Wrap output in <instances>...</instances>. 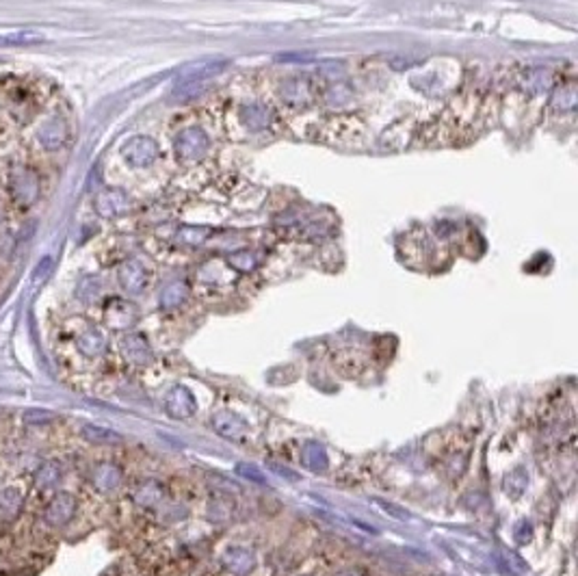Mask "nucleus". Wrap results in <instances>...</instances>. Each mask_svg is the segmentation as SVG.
Returning <instances> with one entry per match:
<instances>
[{
    "label": "nucleus",
    "mask_w": 578,
    "mask_h": 576,
    "mask_svg": "<svg viewBox=\"0 0 578 576\" xmlns=\"http://www.w3.org/2000/svg\"><path fill=\"white\" fill-rule=\"evenodd\" d=\"M55 418V414H50L46 410H29L27 414H24V420L31 422V424H41V422H50Z\"/></svg>",
    "instance_id": "obj_31"
},
{
    "label": "nucleus",
    "mask_w": 578,
    "mask_h": 576,
    "mask_svg": "<svg viewBox=\"0 0 578 576\" xmlns=\"http://www.w3.org/2000/svg\"><path fill=\"white\" fill-rule=\"evenodd\" d=\"M301 460H304V464L310 470H316V472L328 470V466H330L328 453H325V448L318 442H306L304 453H301Z\"/></svg>",
    "instance_id": "obj_22"
},
{
    "label": "nucleus",
    "mask_w": 578,
    "mask_h": 576,
    "mask_svg": "<svg viewBox=\"0 0 578 576\" xmlns=\"http://www.w3.org/2000/svg\"><path fill=\"white\" fill-rule=\"evenodd\" d=\"M221 565L223 570L232 576H247L251 570L256 568V555L251 553L249 548L243 546H232L221 555Z\"/></svg>",
    "instance_id": "obj_12"
},
{
    "label": "nucleus",
    "mask_w": 578,
    "mask_h": 576,
    "mask_svg": "<svg viewBox=\"0 0 578 576\" xmlns=\"http://www.w3.org/2000/svg\"><path fill=\"white\" fill-rule=\"evenodd\" d=\"M548 83H550V76H548V74H546L544 69H531L529 74H524V79H522L520 85H522L524 89H529V91L537 93V91H542Z\"/></svg>",
    "instance_id": "obj_29"
},
{
    "label": "nucleus",
    "mask_w": 578,
    "mask_h": 576,
    "mask_svg": "<svg viewBox=\"0 0 578 576\" xmlns=\"http://www.w3.org/2000/svg\"><path fill=\"white\" fill-rule=\"evenodd\" d=\"M61 477H63V468H61V464H59V462H46V464H41V466L37 468V472H35V485H37L39 490H53V488L59 485Z\"/></svg>",
    "instance_id": "obj_21"
},
{
    "label": "nucleus",
    "mask_w": 578,
    "mask_h": 576,
    "mask_svg": "<svg viewBox=\"0 0 578 576\" xmlns=\"http://www.w3.org/2000/svg\"><path fill=\"white\" fill-rule=\"evenodd\" d=\"M228 65L225 61H208V63H199V65H191L189 69H184L180 74L178 83L173 87V95L180 98V100H187V98H193L195 93H199L206 83L217 76L219 72H223V67Z\"/></svg>",
    "instance_id": "obj_1"
},
{
    "label": "nucleus",
    "mask_w": 578,
    "mask_h": 576,
    "mask_svg": "<svg viewBox=\"0 0 578 576\" xmlns=\"http://www.w3.org/2000/svg\"><path fill=\"white\" fill-rule=\"evenodd\" d=\"M228 264H230L234 271H238V273H251V271L258 269L260 256H258L256 252H249V249H241V252L230 254Z\"/></svg>",
    "instance_id": "obj_24"
},
{
    "label": "nucleus",
    "mask_w": 578,
    "mask_h": 576,
    "mask_svg": "<svg viewBox=\"0 0 578 576\" xmlns=\"http://www.w3.org/2000/svg\"><path fill=\"white\" fill-rule=\"evenodd\" d=\"M93 206L100 217L115 219V217H121L130 210V199L121 189H105L95 195Z\"/></svg>",
    "instance_id": "obj_6"
},
{
    "label": "nucleus",
    "mask_w": 578,
    "mask_h": 576,
    "mask_svg": "<svg viewBox=\"0 0 578 576\" xmlns=\"http://www.w3.org/2000/svg\"><path fill=\"white\" fill-rule=\"evenodd\" d=\"M11 195H13V202L22 210H27L35 204V199L39 195V178L31 167H24V165L13 167V171H11Z\"/></svg>",
    "instance_id": "obj_2"
},
{
    "label": "nucleus",
    "mask_w": 578,
    "mask_h": 576,
    "mask_svg": "<svg viewBox=\"0 0 578 576\" xmlns=\"http://www.w3.org/2000/svg\"><path fill=\"white\" fill-rule=\"evenodd\" d=\"M121 479H123L121 468L111 464V462L98 464L91 472V485L102 494H109V492L117 490L121 485Z\"/></svg>",
    "instance_id": "obj_15"
},
{
    "label": "nucleus",
    "mask_w": 578,
    "mask_h": 576,
    "mask_svg": "<svg viewBox=\"0 0 578 576\" xmlns=\"http://www.w3.org/2000/svg\"><path fill=\"white\" fill-rule=\"evenodd\" d=\"M163 494H165V490H163V485L159 483V481H145V483H141L137 490H135V494H133V500L135 503L139 505V507H156L161 500H163Z\"/></svg>",
    "instance_id": "obj_19"
},
{
    "label": "nucleus",
    "mask_w": 578,
    "mask_h": 576,
    "mask_svg": "<svg viewBox=\"0 0 578 576\" xmlns=\"http://www.w3.org/2000/svg\"><path fill=\"white\" fill-rule=\"evenodd\" d=\"M161 154V149H159V143L154 139H149V137H133L123 143L121 147V156L123 161L133 165V167H149Z\"/></svg>",
    "instance_id": "obj_4"
},
{
    "label": "nucleus",
    "mask_w": 578,
    "mask_h": 576,
    "mask_svg": "<svg viewBox=\"0 0 578 576\" xmlns=\"http://www.w3.org/2000/svg\"><path fill=\"white\" fill-rule=\"evenodd\" d=\"M526 483H529V477L522 468H516L513 472H509L505 479H502V490H505L509 496H520L526 490Z\"/></svg>",
    "instance_id": "obj_27"
},
{
    "label": "nucleus",
    "mask_w": 578,
    "mask_h": 576,
    "mask_svg": "<svg viewBox=\"0 0 578 576\" xmlns=\"http://www.w3.org/2000/svg\"><path fill=\"white\" fill-rule=\"evenodd\" d=\"M24 503H27V494H24V490L20 488H5V490H0V524H9L13 522Z\"/></svg>",
    "instance_id": "obj_17"
},
{
    "label": "nucleus",
    "mask_w": 578,
    "mask_h": 576,
    "mask_svg": "<svg viewBox=\"0 0 578 576\" xmlns=\"http://www.w3.org/2000/svg\"><path fill=\"white\" fill-rule=\"evenodd\" d=\"M507 563L511 565V570H513V572H518V574H522V576L529 574V568H526V565L522 563V559H520V557H516V555H511V553L507 555Z\"/></svg>",
    "instance_id": "obj_33"
},
{
    "label": "nucleus",
    "mask_w": 578,
    "mask_h": 576,
    "mask_svg": "<svg viewBox=\"0 0 578 576\" xmlns=\"http://www.w3.org/2000/svg\"><path fill=\"white\" fill-rule=\"evenodd\" d=\"M173 147H175V154H178L182 161H199L208 154V147H210V139L206 137V133L197 126H191V128H184L178 133L173 141Z\"/></svg>",
    "instance_id": "obj_3"
},
{
    "label": "nucleus",
    "mask_w": 578,
    "mask_h": 576,
    "mask_svg": "<svg viewBox=\"0 0 578 576\" xmlns=\"http://www.w3.org/2000/svg\"><path fill=\"white\" fill-rule=\"evenodd\" d=\"M513 540H516L520 546L529 544V542L533 540V524H531V522H526V520L518 522V524H516V529H513Z\"/></svg>",
    "instance_id": "obj_30"
},
{
    "label": "nucleus",
    "mask_w": 578,
    "mask_h": 576,
    "mask_svg": "<svg viewBox=\"0 0 578 576\" xmlns=\"http://www.w3.org/2000/svg\"><path fill=\"white\" fill-rule=\"evenodd\" d=\"M213 234V228H208V225H182V228L178 230V241L182 245H202L210 239Z\"/></svg>",
    "instance_id": "obj_23"
},
{
    "label": "nucleus",
    "mask_w": 578,
    "mask_h": 576,
    "mask_svg": "<svg viewBox=\"0 0 578 576\" xmlns=\"http://www.w3.org/2000/svg\"><path fill=\"white\" fill-rule=\"evenodd\" d=\"M119 349H121L123 358L137 366H145L154 360L152 347H149V342L143 334H126L119 342Z\"/></svg>",
    "instance_id": "obj_13"
},
{
    "label": "nucleus",
    "mask_w": 578,
    "mask_h": 576,
    "mask_svg": "<svg viewBox=\"0 0 578 576\" xmlns=\"http://www.w3.org/2000/svg\"><path fill=\"white\" fill-rule=\"evenodd\" d=\"M76 496L69 492H59L55 494V498L50 500L46 511H43V520L50 527H65V524L76 516Z\"/></svg>",
    "instance_id": "obj_5"
},
{
    "label": "nucleus",
    "mask_w": 578,
    "mask_h": 576,
    "mask_svg": "<svg viewBox=\"0 0 578 576\" xmlns=\"http://www.w3.org/2000/svg\"><path fill=\"white\" fill-rule=\"evenodd\" d=\"M81 431H83L85 440H89L93 444H119L121 442V436L117 431L98 427V424H83Z\"/></svg>",
    "instance_id": "obj_26"
},
{
    "label": "nucleus",
    "mask_w": 578,
    "mask_h": 576,
    "mask_svg": "<svg viewBox=\"0 0 578 576\" xmlns=\"http://www.w3.org/2000/svg\"><path fill=\"white\" fill-rule=\"evenodd\" d=\"M314 98H316V87L306 76L290 79L282 85V100L290 107H308L314 102Z\"/></svg>",
    "instance_id": "obj_10"
},
{
    "label": "nucleus",
    "mask_w": 578,
    "mask_h": 576,
    "mask_svg": "<svg viewBox=\"0 0 578 576\" xmlns=\"http://www.w3.org/2000/svg\"><path fill=\"white\" fill-rule=\"evenodd\" d=\"M189 297V286L187 282H171L163 288L161 293V308L163 310H175L180 308Z\"/></svg>",
    "instance_id": "obj_20"
},
{
    "label": "nucleus",
    "mask_w": 578,
    "mask_h": 576,
    "mask_svg": "<svg viewBox=\"0 0 578 576\" xmlns=\"http://www.w3.org/2000/svg\"><path fill=\"white\" fill-rule=\"evenodd\" d=\"M552 105H555L557 109H561V111H572L576 107V89H574V85H565V87L557 89L555 95H552Z\"/></svg>",
    "instance_id": "obj_28"
},
{
    "label": "nucleus",
    "mask_w": 578,
    "mask_h": 576,
    "mask_svg": "<svg viewBox=\"0 0 578 576\" xmlns=\"http://www.w3.org/2000/svg\"><path fill=\"white\" fill-rule=\"evenodd\" d=\"M46 39L35 31H20V33H0V48H11V46H35L43 43Z\"/></svg>",
    "instance_id": "obj_25"
},
{
    "label": "nucleus",
    "mask_w": 578,
    "mask_h": 576,
    "mask_svg": "<svg viewBox=\"0 0 578 576\" xmlns=\"http://www.w3.org/2000/svg\"><path fill=\"white\" fill-rule=\"evenodd\" d=\"M147 280H149L147 269L139 260H126L119 267V284L126 293L139 295L147 286Z\"/></svg>",
    "instance_id": "obj_14"
},
{
    "label": "nucleus",
    "mask_w": 578,
    "mask_h": 576,
    "mask_svg": "<svg viewBox=\"0 0 578 576\" xmlns=\"http://www.w3.org/2000/svg\"><path fill=\"white\" fill-rule=\"evenodd\" d=\"M5 221H7V215H5V206H3V202H0V230L5 228Z\"/></svg>",
    "instance_id": "obj_36"
},
{
    "label": "nucleus",
    "mask_w": 578,
    "mask_h": 576,
    "mask_svg": "<svg viewBox=\"0 0 578 576\" xmlns=\"http://www.w3.org/2000/svg\"><path fill=\"white\" fill-rule=\"evenodd\" d=\"M213 429L225 438V440H232V442H245L249 438V427L247 422L232 414V412H217L213 416Z\"/></svg>",
    "instance_id": "obj_9"
},
{
    "label": "nucleus",
    "mask_w": 578,
    "mask_h": 576,
    "mask_svg": "<svg viewBox=\"0 0 578 576\" xmlns=\"http://www.w3.org/2000/svg\"><path fill=\"white\" fill-rule=\"evenodd\" d=\"M139 312L137 308L126 302V299H109L107 306H105V321L111 330H128L135 325Z\"/></svg>",
    "instance_id": "obj_8"
},
{
    "label": "nucleus",
    "mask_w": 578,
    "mask_h": 576,
    "mask_svg": "<svg viewBox=\"0 0 578 576\" xmlns=\"http://www.w3.org/2000/svg\"><path fill=\"white\" fill-rule=\"evenodd\" d=\"M50 267V258H46V260H41V264L33 271V278H41V273L46 271Z\"/></svg>",
    "instance_id": "obj_34"
},
{
    "label": "nucleus",
    "mask_w": 578,
    "mask_h": 576,
    "mask_svg": "<svg viewBox=\"0 0 578 576\" xmlns=\"http://www.w3.org/2000/svg\"><path fill=\"white\" fill-rule=\"evenodd\" d=\"M197 410V401L193 396V392L187 386H173L167 396H165V412L171 418L178 420H187L195 414Z\"/></svg>",
    "instance_id": "obj_7"
},
{
    "label": "nucleus",
    "mask_w": 578,
    "mask_h": 576,
    "mask_svg": "<svg viewBox=\"0 0 578 576\" xmlns=\"http://www.w3.org/2000/svg\"><path fill=\"white\" fill-rule=\"evenodd\" d=\"M338 576H364V572H362V570H358V568H351V570L340 572Z\"/></svg>",
    "instance_id": "obj_35"
},
{
    "label": "nucleus",
    "mask_w": 578,
    "mask_h": 576,
    "mask_svg": "<svg viewBox=\"0 0 578 576\" xmlns=\"http://www.w3.org/2000/svg\"><path fill=\"white\" fill-rule=\"evenodd\" d=\"M69 137V126L63 117H50L46 119L39 130H37V141L41 143L43 149L53 152V149H59L61 145H65Z\"/></svg>",
    "instance_id": "obj_11"
},
{
    "label": "nucleus",
    "mask_w": 578,
    "mask_h": 576,
    "mask_svg": "<svg viewBox=\"0 0 578 576\" xmlns=\"http://www.w3.org/2000/svg\"><path fill=\"white\" fill-rule=\"evenodd\" d=\"M241 119L245 121V126L254 133H260V130H267L273 119H275V113L269 105L264 102H254V105H245L241 109Z\"/></svg>",
    "instance_id": "obj_16"
},
{
    "label": "nucleus",
    "mask_w": 578,
    "mask_h": 576,
    "mask_svg": "<svg viewBox=\"0 0 578 576\" xmlns=\"http://www.w3.org/2000/svg\"><path fill=\"white\" fill-rule=\"evenodd\" d=\"M107 347H109L107 336L100 330H87L76 338V349L87 358H100L107 351Z\"/></svg>",
    "instance_id": "obj_18"
},
{
    "label": "nucleus",
    "mask_w": 578,
    "mask_h": 576,
    "mask_svg": "<svg viewBox=\"0 0 578 576\" xmlns=\"http://www.w3.org/2000/svg\"><path fill=\"white\" fill-rule=\"evenodd\" d=\"M236 472L241 474V477H247V479L256 481V483H264V477H262V474H260L254 466H249V464H238V466H236Z\"/></svg>",
    "instance_id": "obj_32"
}]
</instances>
